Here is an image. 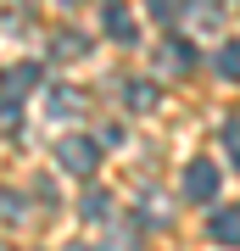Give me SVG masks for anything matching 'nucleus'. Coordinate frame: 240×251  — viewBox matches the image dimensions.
<instances>
[{
    "label": "nucleus",
    "mask_w": 240,
    "mask_h": 251,
    "mask_svg": "<svg viewBox=\"0 0 240 251\" xmlns=\"http://www.w3.org/2000/svg\"><path fill=\"white\" fill-rule=\"evenodd\" d=\"M56 168L73 173V179H89V173L101 168V145H95V140H84V134L56 140Z\"/></svg>",
    "instance_id": "obj_1"
},
{
    "label": "nucleus",
    "mask_w": 240,
    "mask_h": 251,
    "mask_svg": "<svg viewBox=\"0 0 240 251\" xmlns=\"http://www.w3.org/2000/svg\"><path fill=\"white\" fill-rule=\"evenodd\" d=\"M218 196V168H213V162H207V156H196V162H190V168H185V201H213Z\"/></svg>",
    "instance_id": "obj_2"
},
{
    "label": "nucleus",
    "mask_w": 240,
    "mask_h": 251,
    "mask_svg": "<svg viewBox=\"0 0 240 251\" xmlns=\"http://www.w3.org/2000/svg\"><path fill=\"white\" fill-rule=\"evenodd\" d=\"M34 84H39V67H34V62H23V67H6V73H0V95H6V100H23Z\"/></svg>",
    "instance_id": "obj_3"
},
{
    "label": "nucleus",
    "mask_w": 240,
    "mask_h": 251,
    "mask_svg": "<svg viewBox=\"0 0 240 251\" xmlns=\"http://www.w3.org/2000/svg\"><path fill=\"white\" fill-rule=\"evenodd\" d=\"M101 23H107V34L117 39V45H129V39H134V17H129L123 0H107V6H101Z\"/></svg>",
    "instance_id": "obj_4"
},
{
    "label": "nucleus",
    "mask_w": 240,
    "mask_h": 251,
    "mask_svg": "<svg viewBox=\"0 0 240 251\" xmlns=\"http://www.w3.org/2000/svg\"><path fill=\"white\" fill-rule=\"evenodd\" d=\"M157 56H162V73H190L196 67V45H190V39H168Z\"/></svg>",
    "instance_id": "obj_5"
},
{
    "label": "nucleus",
    "mask_w": 240,
    "mask_h": 251,
    "mask_svg": "<svg viewBox=\"0 0 240 251\" xmlns=\"http://www.w3.org/2000/svg\"><path fill=\"white\" fill-rule=\"evenodd\" d=\"M207 234H213L218 246H240V212H235V206H223V212H213V224H207Z\"/></svg>",
    "instance_id": "obj_6"
},
{
    "label": "nucleus",
    "mask_w": 240,
    "mask_h": 251,
    "mask_svg": "<svg viewBox=\"0 0 240 251\" xmlns=\"http://www.w3.org/2000/svg\"><path fill=\"white\" fill-rule=\"evenodd\" d=\"M218 73H223L229 84H240V39H229V45L218 50Z\"/></svg>",
    "instance_id": "obj_7"
},
{
    "label": "nucleus",
    "mask_w": 240,
    "mask_h": 251,
    "mask_svg": "<svg viewBox=\"0 0 240 251\" xmlns=\"http://www.w3.org/2000/svg\"><path fill=\"white\" fill-rule=\"evenodd\" d=\"M79 112V90H56L51 95V117H73Z\"/></svg>",
    "instance_id": "obj_8"
},
{
    "label": "nucleus",
    "mask_w": 240,
    "mask_h": 251,
    "mask_svg": "<svg viewBox=\"0 0 240 251\" xmlns=\"http://www.w3.org/2000/svg\"><path fill=\"white\" fill-rule=\"evenodd\" d=\"M190 0H151V17H162V23H173L179 11H185Z\"/></svg>",
    "instance_id": "obj_9"
},
{
    "label": "nucleus",
    "mask_w": 240,
    "mask_h": 251,
    "mask_svg": "<svg viewBox=\"0 0 240 251\" xmlns=\"http://www.w3.org/2000/svg\"><path fill=\"white\" fill-rule=\"evenodd\" d=\"M151 100H157V90H151V84H129V106H134V112H145Z\"/></svg>",
    "instance_id": "obj_10"
},
{
    "label": "nucleus",
    "mask_w": 240,
    "mask_h": 251,
    "mask_svg": "<svg viewBox=\"0 0 240 251\" xmlns=\"http://www.w3.org/2000/svg\"><path fill=\"white\" fill-rule=\"evenodd\" d=\"M84 45H89V39H84V34H56V50H62V56H67V62H73V56H79Z\"/></svg>",
    "instance_id": "obj_11"
},
{
    "label": "nucleus",
    "mask_w": 240,
    "mask_h": 251,
    "mask_svg": "<svg viewBox=\"0 0 240 251\" xmlns=\"http://www.w3.org/2000/svg\"><path fill=\"white\" fill-rule=\"evenodd\" d=\"M107 212H112L107 196H84V218H107Z\"/></svg>",
    "instance_id": "obj_12"
},
{
    "label": "nucleus",
    "mask_w": 240,
    "mask_h": 251,
    "mask_svg": "<svg viewBox=\"0 0 240 251\" xmlns=\"http://www.w3.org/2000/svg\"><path fill=\"white\" fill-rule=\"evenodd\" d=\"M223 145H229V156H235V168H240V123L223 128Z\"/></svg>",
    "instance_id": "obj_13"
},
{
    "label": "nucleus",
    "mask_w": 240,
    "mask_h": 251,
    "mask_svg": "<svg viewBox=\"0 0 240 251\" xmlns=\"http://www.w3.org/2000/svg\"><path fill=\"white\" fill-rule=\"evenodd\" d=\"M17 117H23L17 100H0V128H17Z\"/></svg>",
    "instance_id": "obj_14"
},
{
    "label": "nucleus",
    "mask_w": 240,
    "mask_h": 251,
    "mask_svg": "<svg viewBox=\"0 0 240 251\" xmlns=\"http://www.w3.org/2000/svg\"><path fill=\"white\" fill-rule=\"evenodd\" d=\"M17 212H23V201H17V196H0V218H17Z\"/></svg>",
    "instance_id": "obj_15"
},
{
    "label": "nucleus",
    "mask_w": 240,
    "mask_h": 251,
    "mask_svg": "<svg viewBox=\"0 0 240 251\" xmlns=\"http://www.w3.org/2000/svg\"><path fill=\"white\" fill-rule=\"evenodd\" d=\"M67 251H95V246H67Z\"/></svg>",
    "instance_id": "obj_16"
},
{
    "label": "nucleus",
    "mask_w": 240,
    "mask_h": 251,
    "mask_svg": "<svg viewBox=\"0 0 240 251\" xmlns=\"http://www.w3.org/2000/svg\"><path fill=\"white\" fill-rule=\"evenodd\" d=\"M0 251H11V246H6V240H0Z\"/></svg>",
    "instance_id": "obj_17"
},
{
    "label": "nucleus",
    "mask_w": 240,
    "mask_h": 251,
    "mask_svg": "<svg viewBox=\"0 0 240 251\" xmlns=\"http://www.w3.org/2000/svg\"><path fill=\"white\" fill-rule=\"evenodd\" d=\"M67 6H73V0H67Z\"/></svg>",
    "instance_id": "obj_18"
}]
</instances>
